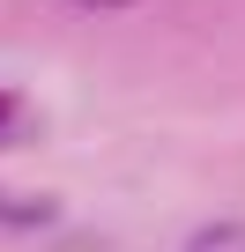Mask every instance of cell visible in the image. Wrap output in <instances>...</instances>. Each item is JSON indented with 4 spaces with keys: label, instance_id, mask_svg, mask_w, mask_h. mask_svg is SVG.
I'll return each instance as SVG.
<instances>
[{
    "label": "cell",
    "instance_id": "obj_1",
    "mask_svg": "<svg viewBox=\"0 0 245 252\" xmlns=\"http://www.w3.org/2000/svg\"><path fill=\"white\" fill-rule=\"evenodd\" d=\"M186 252H245V222H208Z\"/></svg>",
    "mask_w": 245,
    "mask_h": 252
},
{
    "label": "cell",
    "instance_id": "obj_2",
    "mask_svg": "<svg viewBox=\"0 0 245 252\" xmlns=\"http://www.w3.org/2000/svg\"><path fill=\"white\" fill-rule=\"evenodd\" d=\"M82 8H127V0H82Z\"/></svg>",
    "mask_w": 245,
    "mask_h": 252
},
{
    "label": "cell",
    "instance_id": "obj_3",
    "mask_svg": "<svg viewBox=\"0 0 245 252\" xmlns=\"http://www.w3.org/2000/svg\"><path fill=\"white\" fill-rule=\"evenodd\" d=\"M0 111H15V96H0Z\"/></svg>",
    "mask_w": 245,
    "mask_h": 252
}]
</instances>
